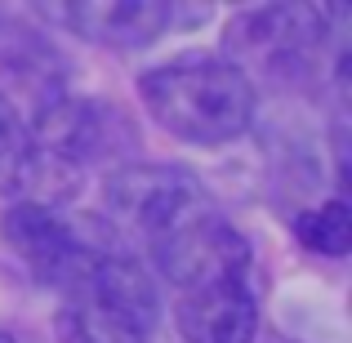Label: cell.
Listing matches in <instances>:
<instances>
[{
  "label": "cell",
  "instance_id": "6da1fadb",
  "mask_svg": "<svg viewBox=\"0 0 352 343\" xmlns=\"http://www.w3.org/2000/svg\"><path fill=\"white\" fill-rule=\"evenodd\" d=\"M143 107L161 129L197 147H219L236 138L254 116V85L228 58L179 54L138 76Z\"/></svg>",
  "mask_w": 352,
  "mask_h": 343
},
{
  "label": "cell",
  "instance_id": "9c48e42d",
  "mask_svg": "<svg viewBox=\"0 0 352 343\" xmlns=\"http://www.w3.org/2000/svg\"><path fill=\"white\" fill-rule=\"evenodd\" d=\"M299 241L308 250H317V254H330V258L348 254V245H352V214H348V206L344 201H326L321 210L303 214L299 219Z\"/></svg>",
  "mask_w": 352,
  "mask_h": 343
},
{
  "label": "cell",
  "instance_id": "30bf717a",
  "mask_svg": "<svg viewBox=\"0 0 352 343\" xmlns=\"http://www.w3.org/2000/svg\"><path fill=\"white\" fill-rule=\"evenodd\" d=\"M27 156H32V143H27V125L18 120L14 103L0 94V183H23Z\"/></svg>",
  "mask_w": 352,
  "mask_h": 343
},
{
  "label": "cell",
  "instance_id": "7a4b0ae2",
  "mask_svg": "<svg viewBox=\"0 0 352 343\" xmlns=\"http://www.w3.org/2000/svg\"><path fill=\"white\" fill-rule=\"evenodd\" d=\"M103 197L112 219L147 232L152 241L214 214L210 192L188 170H174V165H125V170L107 174Z\"/></svg>",
  "mask_w": 352,
  "mask_h": 343
},
{
  "label": "cell",
  "instance_id": "ba28073f",
  "mask_svg": "<svg viewBox=\"0 0 352 343\" xmlns=\"http://www.w3.org/2000/svg\"><path fill=\"white\" fill-rule=\"evenodd\" d=\"M0 71L14 76L23 89L41 94V107L58 98V80H63L58 54H54L32 27L14 23V18H5V14H0Z\"/></svg>",
  "mask_w": 352,
  "mask_h": 343
},
{
  "label": "cell",
  "instance_id": "52a82bcc",
  "mask_svg": "<svg viewBox=\"0 0 352 343\" xmlns=\"http://www.w3.org/2000/svg\"><path fill=\"white\" fill-rule=\"evenodd\" d=\"M152 321L134 317L120 303H107L98 294H67V308L58 312L63 343H147Z\"/></svg>",
  "mask_w": 352,
  "mask_h": 343
},
{
  "label": "cell",
  "instance_id": "5b68a950",
  "mask_svg": "<svg viewBox=\"0 0 352 343\" xmlns=\"http://www.w3.org/2000/svg\"><path fill=\"white\" fill-rule=\"evenodd\" d=\"M54 18L72 27L76 36L98 45H147L179 18H206V9H183V5H156V0H85V5H58L50 9Z\"/></svg>",
  "mask_w": 352,
  "mask_h": 343
},
{
  "label": "cell",
  "instance_id": "277c9868",
  "mask_svg": "<svg viewBox=\"0 0 352 343\" xmlns=\"http://www.w3.org/2000/svg\"><path fill=\"white\" fill-rule=\"evenodd\" d=\"M0 228H5L9 250H14L32 272H41L50 285H58V290H67V285L85 272V263L94 258V250H89L85 241H76V232L63 223L45 201H23V206H14Z\"/></svg>",
  "mask_w": 352,
  "mask_h": 343
},
{
  "label": "cell",
  "instance_id": "3957f363",
  "mask_svg": "<svg viewBox=\"0 0 352 343\" xmlns=\"http://www.w3.org/2000/svg\"><path fill=\"white\" fill-rule=\"evenodd\" d=\"M156 263H161V272L179 290H197V285L245 276L250 272V245L228 223H219L210 214V219H197V223L156 241Z\"/></svg>",
  "mask_w": 352,
  "mask_h": 343
},
{
  "label": "cell",
  "instance_id": "8992f818",
  "mask_svg": "<svg viewBox=\"0 0 352 343\" xmlns=\"http://www.w3.org/2000/svg\"><path fill=\"white\" fill-rule=\"evenodd\" d=\"M179 330L188 343H254L258 308H254L245 276L183 290Z\"/></svg>",
  "mask_w": 352,
  "mask_h": 343
},
{
  "label": "cell",
  "instance_id": "8fae6325",
  "mask_svg": "<svg viewBox=\"0 0 352 343\" xmlns=\"http://www.w3.org/2000/svg\"><path fill=\"white\" fill-rule=\"evenodd\" d=\"M0 343H14V339H9V335H5V330H0Z\"/></svg>",
  "mask_w": 352,
  "mask_h": 343
}]
</instances>
